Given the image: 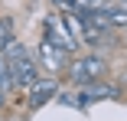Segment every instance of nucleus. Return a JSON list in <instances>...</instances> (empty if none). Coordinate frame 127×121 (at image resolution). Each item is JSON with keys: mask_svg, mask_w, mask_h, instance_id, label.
<instances>
[{"mask_svg": "<svg viewBox=\"0 0 127 121\" xmlns=\"http://www.w3.org/2000/svg\"><path fill=\"white\" fill-rule=\"evenodd\" d=\"M30 53H26V46H23L20 39H13V43H7V49L0 53V59H3L7 65H13V62H20V59H26Z\"/></svg>", "mask_w": 127, "mask_h": 121, "instance_id": "7", "label": "nucleus"}, {"mask_svg": "<svg viewBox=\"0 0 127 121\" xmlns=\"http://www.w3.org/2000/svg\"><path fill=\"white\" fill-rule=\"evenodd\" d=\"M3 102H7V95H3V92H0V108H3Z\"/></svg>", "mask_w": 127, "mask_h": 121, "instance_id": "12", "label": "nucleus"}, {"mask_svg": "<svg viewBox=\"0 0 127 121\" xmlns=\"http://www.w3.org/2000/svg\"><path fill=\"white\" fill-rule=\"evenodd\" d=\"M114 95H121V88L117 85H98V82H91V85H82L78 88V108H88V105H95V102H104V98H114Z\"/></svg>", "mask_w": 127, "mask_h": 121, "instance_id": "3", "label": "nucleus"}, {"mask_svg": "<svg viewBox=\"0 0 127 121\" xmlns=\"http://www.w3.org/2000/svg\"><path fill=\"white\" fill-rule=\"evenodd\" d=\"M46 43L59 46V49H65V53H75V49H78V39L65 30V20L62 16H49L46 20Z\"/></svg>", "mask_w": 127, "mask_h": 121, "instance_id": "2", "label": "nucleus"}, {"mask_svg": "<svg viewBox=\"0 0 127 121\" xmlns=\"http://www.w3.org/2000/svg\"><path fill=\"white\" fill-rule=\"evenodd\" d=\"M26 92H30V108H39V105H46V102L59 92V82H56V79H36Z\"/></svg>", "mask_w": 127, "mask_h": 121, "instance_id": "5", "label": "nucleus"}, {"mask_svg": "<svg viewBox=\"0 0 127 121\" xmlns=\"http://www.w3.org/2000/svg\"><path fill=\"white\" fill-rule=\"evenodd\" d=\"M10 69H13V79H16V85H20V88H30V85L39 79V65H36V59H33V56H26V59L13 62Z\"/></svg>", "mask_w": 127, "mask_h": 121, "instance_id": "6", "label": "nucleus"}, {"mask_svg": "<svg viewBox=\"0 0 127 121\" xmlns=\"http://www.w3.org/2000/svg\"><path fill=\"white\" fill-rule=\"evenodd\" d=\"M104 10H108V23H111V26H124V30H127V7H121V3H108Z\"/></svg>", "mask_w": 127, "mask_h": 121, "instance_id": "8", "label": "nucleus"}, {"mask_svg": "<svg viewBox=\"0 0 127 121\" xmlns=\"http://www.w3.org/2000/svg\"><path fill=\"white\" fill-rule=\"evenodd\" d=\"M39 62H42V69H49V72H62V69H68L72 62H68V53L65 49H59V46H52V43H39Z\"/></svg>", "mask_w": 127, "mask_h": 121, "instance_id": "4", "label": "nucleus"}, {"mask_svg": "<svg viewBox=\"0 0 127 121\" xmlns=\"http://www.w3.org/2000/svg\"><path fill=\"white\" fill-rule=\"evenodd\" d=\"M121 43H124V46H127V33H124V39H121Z\"/></svg>", "mask_w": 127, "mask_h": 121, "instance_id": "13", "label": "nucleus"}, {"mask_svg": "<svg viewBox=\"0 0 127 121\" xmlns=\"http://www.w3.org/2000/svg\"><path fill=\"white\" fill-rule=\"evenodd\" d=\"M104 69H108V62L101 59V56H82V59H75V62L68 65V79L82 88V85L98 82L101 75H104Z\"/></svg>", "mask_w": 127, "mask_h": 121, "instance_id": "1", "label": "nucleus"}, {"mask_svg": "<svg viewBox=\"0 0 127 121\" xmlns=\"http://www.w3.org/2000/svg\"><path fill=\"white\" fill-rule=\"evenodd\" d=\"M52 3H56V7H62V10H72V7H75L72 0H52Z\"/></svg>", "mask_w": 127, "mask_h": 121, "instance_id": "11", "label": "nucleus"}, {"mask_svg": "<svg viewBox=\"0 0 127 121\" xmlns=\"http://www.w3.org/2000/svg\"><path fill=\"white\" fill-rule=\"evenodd\" d=\"M7 43H13V20L0 16V53L7 49Z\"/></svg>", "mask_w": 127, "mask_h": 121, "instance_id": "9", "label": "nucleus"}, {"mask_svg": "<svg viewBox=\"0 0 127 121\" xmlns=\"http://www.w3.org/2000/svg\"><path fill=\"white\" fill-rule=\"evenodd\" d=\"M16 88V79H13V69L10 65H3V69H0V92H3V95H10Z\"/></svg>", "mask_w": 127, "mask_h": 121, "instance_id": "10", "label": "nucleus"}]
</instances>
